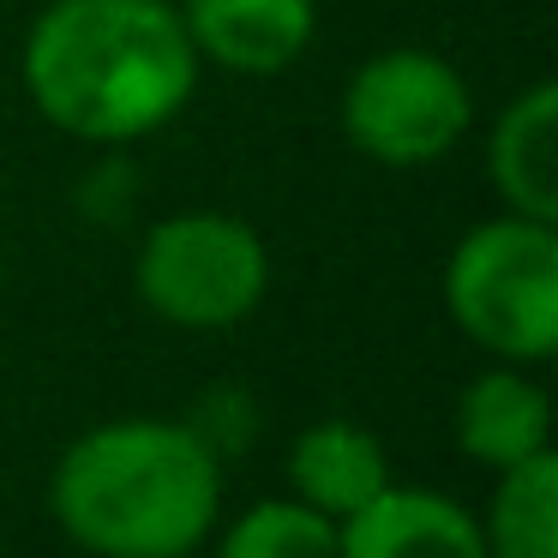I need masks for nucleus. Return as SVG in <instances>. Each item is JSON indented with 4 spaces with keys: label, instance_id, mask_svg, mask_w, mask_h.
Listing matches in <instances>:
<instances>
[{
    "label": "nucleus",
    "instance_id": "nucleus-1",
    "mask_svg": "<svg viewBox=\"0 0 558 558\" xmlns=\"http://www.w3.org/2000/svg\"><path fill=\"white\" fill-rule=\"evenodd\" d=\"M19 66L31 109L85 145L162 133L198 90V54L174 0H49Z\"/></svg>",
    "mask_w": 558,
    "mask_h": 558
},
{
    "label": "nucleus",
    "instance_id": "nucleus-2",
    "mask_svg": "<svg viewBox=\"0 0 558 558\" xmlns=\"http://www.w3.org/2000/svg\"><path fill=\"white\" fill-rule=\"evenodd\" d=\"M49 510L97 558H186L222 510V457L186 421H109L61 450Z\"/></svg>",
    "mask_w": 558,
    "mask_h": 558
},
{
    "label": "nucleus",
    "instance_id": "nucleus-3",
    "mask_svg": "<svg viewBox=\"0 0 558 558\" xmlns=\"http://www.w3.org/2000/svg\"><path fill=\"white\" fill-rule=\"evenodd\" d=\"M445 313L469 342L510 366L558 354V222H474L445 265Z\"/></svg>",
    "mask_w": 558,
    "mask_h": 558
},
{
    "label": "nucleus",
    "instance_id": "nucleus-4",
    "mask_svg": "<svg viewBox=\"0 0 558 558\" xmlns=\"http://www.w3.org/2000/svg\"><path fill=\"white\" fill-rule=\"evenodd\" d=\"M138 301L174 330H229L270 289V246L229 210H181L138 241Z\"/></svg>",
    "mask_w": 558,
    "mask_h": 558
},
{
    "label": "nucleus",
    "instance_id": "nucleus-5",
    "mask_svg": "<svg viewBox=\"0 0 558 558\" xmlns=\"http://www.w3.org/2000/svg\"><path fill=\"white\" fill-rule=\"evenodd\" d=\"M474 126L462 73L433 49H385L342 85V138L378 169H433Z\"/></svg>",
    "mask_w": 558,
    "mask_h": 558
},
{
    "label": "nucleus",
    "instance_id": "nucleus-6",
    "mask_svg": "<svg viewBox=\"0 0 558 558\" xmlns=\"http://www.w3.org/2000/svg\"><path fill=\"white\" fill-rule=\"evenodd\" d=\"M181 25L198 66L234 78H277L306 54L318 31V0H181Z\"/></svg>",
    "mask_w": 558,
    "mask_h": 558
},
{
    "label": "nucleus",
    "instance_id": "nucleus-7",
    "mask_svg": "<svg viewBox=\"0 0 558 558\" xmlns=\"http://www.w3.org/2000/svg\"><path fill=\"white\" fill-rule=\"evenodd\" d=\"M337 558H486L481 517L426 486H385L337 522Z\"/></svg>",
    "mask_w": 558,
    "mask_h": 558
},
{
    "label": "nucleus",
    "instance_id": "nucleus-8",
    "mask_svg": "<svg viewBox=\"0 0 558 558\" xmlns=\"http://www.w3.org/2000/svg\"><path fill=\"white\" fill-rule=\"evenodd\" d=\"M486 181L510 217L558 222V85H529L486 133Z\"/></svg>",
    "mask_w": 558,
    "mask_h": 558
},
{
    "label": "nucleus",
    "instance_id": "nucleus-9",
    "mask_svg": "<svg viewBox=\"0 0 558 558\" xmlns=\"http://www.w3.org/2000/svg\"><path fill=\"white\" fill-rule=\"evenodd\" d=\"M457 445L493 474L522 457H541L553 450V402L522 366H486L457 397Z\"/></svg>",
    "mask_w": 558,
    "mask_h": 558
},
{
    "label": "nucleus",
    "instance_id": "nucleus-10",
    "mask_svg": "<svg viewBox=\"0 0 558 558\" xmlns=\"http://www.w3.org/2000/svg\"><path fill=\"white\" fill-rule=\"evenodd\" d=\"M289 486L318 517L342 522L390 486V457L366 426L354 421H318L289 445Z\"/></svg>",
    "mask_w": 558,
    "mask_h": 558
},
{
    "label": "nucleus",
    "instance_id": "nucleus-11",
    "mask_svg": "<svg viewBox=\"0 0 558 558\" xmlns=\"http://www.w3.org/2000/svg\"><path fill=\"white\" fill-rule=\"evenodd\" d=\"M486 558H558V457H522L498 469L493 505L481 517Z\"/></svg>",
    "mask_w": 558,
    "mask_h": 558
},
{
    "label": "nucleus",
    "instance_id": "nucleus-12",
    "mask_svg": "<svg viewBox=\"0 0 558 558\" xmlns=\"http://www.w3.org/2000/svg\"><path fill=\"white\" fill-rule=\"evenodd\" d=\"M217 558H337V522L301 498H265L222 529Z\"/></svg>",
    "mask_w": 558,
    "mask_h": 558
}]
</instances>
